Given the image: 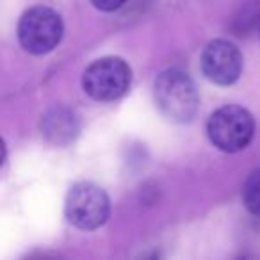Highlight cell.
<instances>
[{"label": "cell", "instance_id": "1", "mask_svg": "<svg viewBox=\"0 0 260 260\" xmlns=\"http://www.w3.org/2000/svg\"><path fill=\"white\" fill-rule=\"evenodd\" d=\"M153 98L159 112L171 123L191 121L200 105V94L194 80L177 68L164 70L157 77Z\"/></svg>", "mask_w": 260, "mask_h": 260}, {"label": "cell", "instance_id": "2", "mask_svg": "<svg viewBox=\"0 0 260 260\" xmlns=\"http://www.w3.org/2000/svg\"><path fill=\"white\" fill-rule=\"evenodd\" d=\"M207 134L217 150L237 153L251 143L255 134V121L244 107L224 105L209 118Z\"/></svg>", "mask_w": 260, "mask_h": 260}, {"label": "cell", "instance_id": "3", "mask_svg": "<svg viewBox=\"0 0 260 260\" xmlns=\"http://www.w3.org/2000/svg\"><path fill=\"white\" fill-rule=\"evenodd\" d=\"M111 200L107 192L93 182H79L66 194L64 214L73 226L80 230H96L107 221Z\"/></svg>", "mask_w": 260, "mask_h": 260}, {"label": "cell", "instance_id": "4", "mask_svg": "<svg viewBox=\"0 0 260 260\" xmlns=\"http://www.w3.org/2000/svg\"><path fill=\"white\" fill-rule=\"evenodd\" d=\"M62 20L47 6H36L23 13L18 23V40L23 50L34 55L52 52L62 38Z\"/></svg>", "mask_w": 260, "mask_h": 260}, {"label": "cell", "instance_id": "5", "mask_svg": "<svg viewBox=\"0 0 260 260\" xmlns=\"http://www.w3.org/2000/svg\"><path fill=\"white\" fill-rule=\"evenodd\" d=\"M132 70L121 57H102L91 62L82 75V87L93 100L112 102L128 91Z\"/></svg>", "mask_w": 260, "mask_h": 260}, {"label": "cell", "instance_id": "6", "mask_svg": "<svg viewBox=\"0 0 260 260\" xmlns=\"http://www.w3.org/2000/svg\"><path fill=\"white\" fill-rule=\"evenodd\" d=\"M242 54L226 40H214L202 52V72L217 86L237 82L242 73Z\"/></svg>", "mask_w": 260, "mask_h": 260}, {"label": "cell", "instance_id": "7", "mask_svg": "<svg viewBox=\"0 0 260 260\" xmlns=\"http://www.w3.org/2000/svg\"><path fill=\"white\" fill-rule=\"evenodd\" d=\"M41 134L50 145L68 146L77 139L80 132L79 116L66 107L50 109L41 118Z\"/></svg>", "mask_w": 260, "mask_h": 260}, {"label": "cell", "instance_id": "8", "mask_svg": "<svg viewBox=\"0 0 260 260\" xmlns=\"http://www.w3.org/2000/svg\"><path fill=\"white\" fill-rule=\"evenodd\" d=\"M242 202L249 214L260 217V168L251 171L242 187Z\"/></svg>", "mask_w": 260, "mask_h": 260}, {"label": "cell", "instance_id": "9", "mask_svg": "<svg viewBox=\"0 0 260 260\" xmlns=\"http://www.w3.org/2000/svg\"><path fill=\"white\" fill-rule=\"evenodd\" d=\"M128 0H91V4L100 11H116V9L123 8Z\"/></svg>", "mask_w": 260, "mask_h": 260}, {"label": "cell", "instance_id": "10", "mask_svg": "<svg viewBox=\"0 0 260 260\" xmlns=\"http://www.w3.org/2000/svg\"><path fill=\"white\" fill-rule=\"evenodd\" d=\"M258 30H260V25H258Z\"/></svg>", "mask_w": 260, "mask_h": 260}]
</instances>
